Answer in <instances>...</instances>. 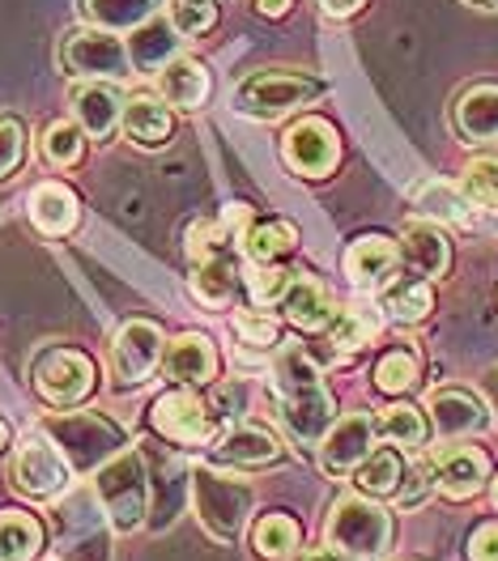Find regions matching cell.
I'll list each match as a JSON object with an SVG mask.
<instances>
[{"instance_id":"38","label":"cell","mask_w":498,"mask_h":561,"mask_svg":"<svg viewBox=\"0 0 498 561\" xmlns=\"http://www.w3.org/2000/svg\"><path fill=\"white\" fill-rule=\"evenodd\" d=\"M81 153H86V137H81V124H52L47 128V137H43V158L56 167V171H69L81 162Z\"/></svg>"},{"instance_id":"5","label":"cell","mask_w":498,"mask_h":561,"mask_svg":"<svg viewBox=\"0 0 498 561\" xmlns=\"http://www.w3.org/2000/svg\"><path fill=\"white\" fill-rule=\"evenodd\" d=\"M324 94V81L312 77V72H298V69H256L251 77L239 81L235 90V103L244 115L251 119H278L285 111L294 106L312 103Z\"/></svg>"},{"instance_id":"33","label":"cell","mask_w":498,"mask_h":561,"mask_svg":"<svg viewBox=\"0 0 498 561\" xmlns=\"http://www.w3.org/2000/svg\"><path fill=\"white\" fill-rule=\"evenodd\" d=\"M251 545L264 561H285L298 549V524L290 515H264L251 531Z\"/></svg>"},{"instance_id":"23","label":"cell","mask_w":498,"mask_h":561,"mask_svg":"<svg viewBox=\"0 0 498 561\" xmlns=\"http://www.w3.org/2000/svg\"><path fill=\"white\" fill-rule=\"evenodd\" d=\"M179 47H183V35H179L167 18H149L128 38V56H133V65L142 72H158L162 65H171L179 56Z\"/></svg>"},{"instance_id":"31","label":"cell","mask_w":498,"mask_h":561,"mask_svg":"<svg viewBox=\"0 0 498 561\" xmlns=\"http://www.w3.org/2000/svg\"><path fill=\"white\" fill-rule=\"evenodd\" d=\"M354 481H358V490L371 493V497H388V493H396L400 481H405V463H400L396 451H371V456L354 468Z\"/></svg>"},{"instance_id":"35","label":"cell","mask_w":498,"mask_h":561,"mask_svg":"<svg viewBox=\"0 0 498 561\" xmlns=\"http://www.w3.org/2000/svg\"><path fill=\"white\" fill-rule=\"evenodd\" d=\"M235 285H239L235 264H230V260H222V255H214V260H205V264L196 268V277H192V294H196L201 302H210V307H226V302L235 298Z\"/></svg>"},{"instance_id":"22","label":"cell","mask_w":498,"mask_h":561,"mask_svg":"<svg viewBox=\"0 0 498 561\" xmlns=\"http://www.w3.org/2000/svg\"><path fill=\"white\" fill-rule=\"evenodd\" d=\"M282 311L294 328L316 332V328H328V319H332L337 307H332V298H328V289H324L320 280L290 277V285H285L282 294Z\"/></svg>"},{"instance_id":"39","label":"cell","mask_w":498,"mask_h":561,"mask_svg":"<svg viewBox=\"0 0 498 561\" xmlns=\"http://www.w3.org/2000/svg\"><path fill=\"white\" fill-rule=\"evenodd\" d=\"M414 383H418V357H414V350H392L380 357V366H375V387H380L384 396H400V391H409Z\"/></svg>"},{"instance_id":"10","label":"cell","mask_w":498,"mask_h":561,"mask_svg":"<svg viewBox=\"0 0 498 561\" xmlns=\"http://www.w3.org/2000/svg\"><path fill=\"white\" fill-rule=\"evenodd\" d=\"M38 396L56 409H72L94 391V362L81 350H47L35 362Z\"/></svg>"},{"instance_id":"48","label":"cell","mask_w":498,"mask_h":561,"mask_svg":"<svg viewBox=\"0 0 498 561\" xmlns=\"http://www.w3.org/2000/svg\"><path fill=\"white\" fill-rule=\"evenodd\" d=\"M256 13H264V18H285V13H290V0H256Z\"/></svg>"},{"instance_id":"15","label":"cell","mask_w":498,"mask_h":561,"mask_svg":"<svg viewBox=\"0 0 498 561\" xmlns=\"http://www.w3.org/2000/svg\"><path fill=\"white\" fill-rule=\"evenodd\" d=\"M371 447H375V421L366 413H350V417L332 421V430L320 438L324 472H332V477L354 472L358 463L371 456Z\"/></svg>"},{"instance_id":"45","label":"cell","mask_w":498,"mask_h":561,"mask_svg":"<svg viewBox=\"0 0 498 561\" xmlns=\"http://www.w3.org/2000/svg\"><path fill=\"white\" fill-rule=\"evenodd\" d=\"M468 561H498V524H482L468 540Z\"/></svg>"},{"instance_id":"13","label":"cell","mask_w":498,"mask_h":561,"mask_svg":"<svg viewBox=\"0 0 498 561\" xmlns=\"http://www.w3.org/2000/svg\"><path fill=\"white\" fill-rule=\"evenodd\" d=\"M430 485L452 497V502H464L473 493L486 490V477H490V459L482 456L477 447H443L427 459Z\"/></svg>"},{"instance_id":"30","label":"cell","mask_w":498,"mask_h":561,"mask_svg":"<svg viewBox=\"0 0 498 561\" xmlns=\"http://www.w3.org/2000/svg\"><path fill=\"white\" fill-rule=\"evenodd\" d=\"M43 549V527L35 515L0 511V561H31Z\"/></svg>"},{"instance_id":"6","label":"cell","mask_w":498,"mask_h":561,"mask_svg":"<svg viewBox=\"0 0 498 561\" xmlns=\"http://www.w3.org/2000/svg\"><path fill=\"white\" fill-rule=\"evenodd\" d=\"M94 493H99L115 531H137L145 524V506H149V481H145L142 456L137 451L111 456L94 477Z\"/></svg>"},{"instance_id":"18","label":"cell","mask_w":498,"mask_h":561,"mask_svg":"<svg viewBox=\"0 0 498 561\" xmlns=\"http://www.w3.org/2000/svg\"><path fill=\"white\" fill-rule=\"evenodd\" d=\"M400 260L418 273V277H443L452 268V243L439 226L430 221H409L400 234Z\"/></svg>"},{"instance_id":"8","label":"cell","mask_w":498,"mask_h":561,"mask_svg":"<svg viewBox=\"0 0 498 561\" xmlns=\"http://www.w3.org/2000/svg\"><path fill=\"white\" fill-rule=\"evenodd\" d=\"M13 481H18V490L31 493V497H56V493L69 490L72 463L52 443V434L43 425L18 443V451H13Z\"/></svg>"},{"instance_id":"17","label":"cell","mask_w":498,"mask_h":561,"mask_svg":"<svg viewBox=\"0 0 498 561\" xmlns=\"http://www.w3.org/2000/svg\"><path fill=\"white\" fill-rule=\"evenodd\" d=\"M72 115L81 124V133L90 137H111L120 115H124V94L111 81H77L72 85Z\"/></svg>"},{"instance_id":"42","label":"cell","mask_w":498,"mask_h":561,"mask_svg":"<svg viewBox=\"0 0 498 561\" xmlns=\"http://www.w3.org/2000/svg\"><path fill=\"white\" fill-rule=\"evenodd\" d=\"M26 158V128L13 115H0V183L13 175Z\"/></svg>"},{"instance_id":"50","label":"cell","mask_w":498,"mask_h":561,"mask_svg":"<svg viewBox=\"0 0 498 561\" xmlns=\"http://www.w3.org/2000/svg\"><path fill=\"white\" fill-rule=\"evenodd\" d=\"M468 4H477V9H498V0H468Z\"/></svg>"},{"instance_id":"19","label":"cell","mask_w":498,"mask_h":561,"mask_svg":"<svg viewBox=\"0 0 498 561\" xmlns=\"http://www.w3.org/2000/svg\"><path fill=\"white\" fill-rule=\"evenodd\" d=\"M400 260V247L384 239V234H362L350 251H346V277L362 285V289H380L392 280V268Z\"/></svg>"},{"instance_id":"28","label":"cell","mask_w":498,"mask_h":561,"mask_svg":"<svg viewBox=\"0 0 498 561\" xmlns=\"http://www.w3.org/2000/svg\"><path fill=\"white\" fill-rule=\"evenodd\" d=\"M31 221H35L43 234H69L77 226V196H72L65 183H38L31 192Z\"/></svg>"},{"instance_id":"21","label":"cell","mask_w":498,"mask_h":561,"mask_svg":"<svg viewBox=\"0 0 498 561\" xmlns=\"http://www.w3.org/2000/svg\"><path fill=\"white\" fill-rule=\"evenodd\" d=\"M158 90L167 106H179V111H196V106L210 99V69L192 56H176L171 65L158 69Z\"/></svg>"},{"instance_id":"2","label":"cell","mask_w":498,"mask_h":561,"mask_svg":"<svg viewBox=\"0 0 498 561\" xmlns=\"http://www.w3.org/2000/svg\"><path fill=\"white\" fill-rule=\"evenodd\" d=\"M328 545L354 558H380L392 545V515L371 493H346L328 511Z\"/></svg>"},{"instance_id":"29","label":"cell","mask_w":498,"mask_h":561,"mask_svg":"<svg viewBox=\"0 0 498 561\" xmlns=\"http://www.w3.org/2000/svg\"><path fill=\"white\" fill-rule=\"evenodd\" d=\"M158 4H162V0H86V13H90L94 26L124 35V31L145 26V22L158 13Z\"/></svg>"},{"instance_id":"11","label":"cell","mask_w":498,"mask_h":561,"mask_svg":"<svg viewBox=\"0 0 498 561\" xmlns=\"http://www.w3.org/2000/svg\"><path fill=\"white\" fill-rule=\"evenodd\" d=\"M282 158H285V167H290L294 175H307V179L328 175V171L337 167V158H341L337 128H332L328 119H316V115L298 119V124L285 133Z\"/></svg>"},{"instance_id":"27","label":"cell","mask_w":498,"mask_h":561,"mask_svg":"<svg viewBox=\"0 0 498 561\" xmlns=\"http://www.w3.org/2000/svg\"><path fill=\"white\" fill-rule=\"evenodd\" d=\"M380 307L388 311L396 323H422L434 307V294L418 273L414 277H392L388 285H380Z\"/></svg>"},{"instance_id":"47","label":"cell","mask_w":498,"mask_h":561,"mask_svg":"<svg viewBox=\"0 0 498 561\" xmlns=\"http://www.w3.org/2000/svg\"><path fill=\"white\" fill-rule=\"evenodd\" d=\"M294 561H366V558H354V553H346V549H312V553H303V558H294Z\"/></svg>"},{"instance_id":"43","label":"cell","mask_w":498,"mask_h":561,"mask_svg":"<svg viewBox=\"0 0 498 561\" xmlns=\"http://www.w3.org/2000/svg\"><path fill=\"white\" fill-rule=\"evenodd\" d=\"M285 285H290V273H285V268H278V264H260V268L251 273V280H248L251 298H256L260 307H264V302H282Z\"/></svg>"},{"instance_id":"51","label":"cell","mask_w":498,"mask_h":561,"mask_svg":"<svg viewBox=\"0 0 498 561\" xmlns=\"http://www.w3.org/2000/svg\"><path fill=\"white\" fill-rule=\"evenodd\" d=\"M4 443H9V425L0 421V447H4Z\"/></svg>"},{"instance_id":"32","label":"cell","mask_w":498,"mask_h":561,"mask_svg":"<svg viewBox=\"0 0 498 561\" xmlns=\"http://www.w3.org/2000/svg\"><path fill=\"white\" fill-rule=\"evenodd\" d=\"M375 430H380L388 443L405 447V451L427 447V417H422L414 404H392V409H384V417L375 421Z\"/></svg>"},{"instance_id":"25","label":"cell","mask_w":498,"mask_h":561,"mask_svg":"<svg viewBox=\"0 0 498 561\" xmlns=\"http://www.w3.org/2000/svg\"><path fill=\"white\" fill-rule=\"evenodd\" d=\"M278 456H282L278 438L269 430H260V425H235L217 443V459L222 463H235V468H264V463H273Z\"/></svg>"},{"instance_id":"44","label":"cell","mask_w":498,"mask_h":561,"mask_svg":"<svg viewBox=\"0 0 498 561\" xmlns=\"http://www.w3.org/2000/svg\"><path fill=\"white\" fill-rule=\"evenodd\" d=\"M235 328H239V336L248 345H273L278 341V319L269 316V311H244V316L235 319Z\"/></svg>"},{"instance_id":"24","label":"cell","mask_w":498,"mask_h":561,"mask_svg":"<svg viewBox=\"0 0 498 561\" xmlns=\"http://www.w3.org/2000/svg\"><path fill=\"white\" fill-rule=\"evenodd\" d=\"M456 128L468 145L498 140V85H473L456 103Z\"/></svg>"},{"instance_id":"37","label":"cell","mask_w":498,"mask_h":561,"mask_svg":"<svg viewBox=\"0 0 498 561\" xmlns=\"http://www.w3.org/2000/svg\"><path fill=\"white\" fill-rule=\"evenodd\" d=\"M461 192L468 205H482V209H498V158H473L461 175Z\"/></svg>"},{"instance_id":"4","label":"cell","mask_w":498,"mask_h":561,"mask_svg":"<svg viewBox=\"0 0 498 561\" xmlns=\"http://www.w3.org/2000/svg\"><path fill=\"white\" fill-rule=\"evenodd\" d=\"M192 493H196V515H201L205 531L217 540H239V531L251 515V502H256L248 481L235 472L201 468L192 477Z\"/></svg>"},{"instance_id":"36","label":"cell","mask_w":498,"mask_h":561,"mask_svg":"<svg viewBox=\"0 0 498 561\" xmlns=\"http://www.w3.org/2000/svg\"><path fill=\"white\" fill-rule=\"evenodd\" d=\"M298 243V230L290 221H260L248 234V255L256 264H278Z\"/></svg>"},{"instance_id":"12","label":"cell","mask_w":498,"mask_h":561,"mask_svg":"<svg viewBox=\"0 0 498 561\" xmlns=\"http://www.w3.org/2000/svg\"><path fill=\"white\" fill-rule=\"evenodd\" d=\"M162 353H167L162 328L149 323V319H133V323L120 328V336H115V345H111V370H115L120 383L137 387L162 366Z\"/></svg>"},{"instance_id":"52","label":"cell","mask_w":498,"mask_h":561,"mask_svg":"<svg viewBox=\"0 0 498 561\" xmlns=\"http://www.w3.org/2000/svg\"><path fill=\"white\" fill-rule=\"evenodd\" d=\"M495 506H498V481H495Z\"/></svg>"},{"instance_id":"9","label":"cell","mask_w":498,"mask_h":561,"mask_svg":"<svg viewBox=\"0 0 498 561\" xmlns=\"http://www.w3.org/2000/svg\"><path fill=\"white\" fill-rule=\"evenodd\" d=\"M60 60L65 69L86 77V81H99V77H124L128 72V47L120 43L115 31L103 26H81L60 43Z\"/></svg>"},{"instance_id":"26","label":"cell","mask_w":498,"mask_h":561,"mask_svg":"<svg viewBox=\"0 0 498 561\" xmlns=\"http://www.w3.org/2000/svg\"><path fill=\"white\" fill-rule=\"evenodd\" d=\"M120 119H124L128 140H137V145H145V149L162 145V140L171 137V128H176V119H171V111H167V99H149V94L128 99Z\"/></svg>"},{"instance_id":"7","label":"cell","mask_w":498,"mask_h":561,"mask_svg":"<svg viewBox=\"0 0 498 561\" xmlns=\"http://www.w3.org/2000/svg\"><path fill=\"white\" fill-rule=\"evenodd\" d=\"M56 527H60V558L65 561H107V511L94 490H72L56 502Z\"/></svg>"},{"instance_id":"1","label":"cell","mask_w":498,"mask_h":561,"mask_svg":"<svg viewBox=\"0 0 498 561\" xmlns=\"http://www.w3.org/2000/svg\"><path fill=\"white\" fill-rule=\"evenodd\" d=\"M273 375H278L282 421L285 430L294 434V443H303V447L320 443L324 434L332 430V421H337V404H332V396L324 387L316 362L290 345V350L278 353V370Z\"/></svg>"},{"instance_id":"40","label":"cell","mask_w":498,"mask_h":561,"mask_svg":"<svg viewBox=\"0 0 498 561\" xmlns=\"http://www.w3.org/2000/svg\"><path fill=\"white\" fill-rule=\"evenodd\" d=\"M167 22H171L183 38L205 35V31H214V22H217V0H171V4H167Z\"/></svg>"},{"instance_id":"49","label":"cell","mask_w":498,"mask_h":561,"mask_svg":"<svg viewBox=\"0 0 498 561\" xmlns=\"http://www.w3.org/2000/svg\"><path fill=\"white\" fill-rule=\"evenodd\" d=\"M486 391H490V404H495V413H498V370L486 379Z\"/></svg>"},{"instance_id":"16","label":"cell","mask_w":498,"mask_h":561,"mask_svg":"<svg viewBox=\"0 0 498 561\" xmlns=\"http://www.w3.org/2000/svg\"><path fill=\"white\" fill-rule=\"evenodd\" d=\"M427 413H430V425H434L443 438L482 434V430H486V421H490L486 404H482L477 396L461 391V387H439V391H430Z\"/></svg>"},{"instance_id":"3","label":"cell","mask_w":498,"mask_h":561,"mask_svg":"<svg viewBox=\"0 0 498 561\" xmlns=\"http://www.w3.org/2000/svg\"><path fill=\"white\" fill-rule=\"evenodd\" d=\"M43 430L52 434V443L65 451L72 472H94L103 468L111 456L124 451V430L115 421L99 417V413H65V417H47Z\"/></svg>"},{"instance_id":"14","label":"cell","mask_w":498,"mask_h":561,"mask_svg":"<svg viewBox=\"0 0 498 561\" xmlns=\"http://www.w3.org/2000/svg\"><path fill=\"white\" fill-rule=\"evenodd\" d=\"M149 421H154L158 434H167V438H176V443H205V438L214 434L210 409H205L201 396H192L188 387H176V391L158 396L154 409H149Z\"/></svg>"},{"instance_id":"46","label":"cell","mask_w":498,"mask_h":561,"mask_svg":"<svg viewBox=\"0 0 498 561\" xmlns=\"http://www.w3.org/2000/svg\"><path fill=\"white\" fill-rule=\"evenodd\" d=\"M366 0H320V9L328 18H354Z\"/></svg>"},{"instance_id":"41","label":"cell","mask_w":498,"mask_h":561,"mask_svg":"<svg viewBox=\"0 0 498 561\" xmlns=\"http://www.w3.org/2000/svg\"><path fill=\"white\" fill-rule=\"evenodd\" d=\"M418 209L434 213V217H443V221H468V205H464L448 183H427V187L418 192Z\"/></svg>"},{"instance_id":"20","label":"cell","mask_w":498,"mask_h":561,"mask_svg":"<svg viewBox=\"0 0 498 561\" xmlns=\"http://www.w3.org/2000/svg\"><path fill=\"white\" fill-rule=\"evenodd\" d=\"M162 370L176 379V383H214L217 375V353H214V341L210 336H201V332H188V336H179L171 350L162 353Z\"/></svg>"},{"instance_id":"34","label":"cell","mask_w":498,"mask_h":561,"mask_svg":"<svg viewBox=\"0 0 498 561\" xmlns=\"http://www.w3.org/2000/svg\"><path fill=\"white\" fill-rule=\"evenodd\" d=\"M375 332H380V323H375V316H366L362 307H337L332 319H328V336H332V345L346 353L371 345Z\"/></svg>"}]
</instances>
